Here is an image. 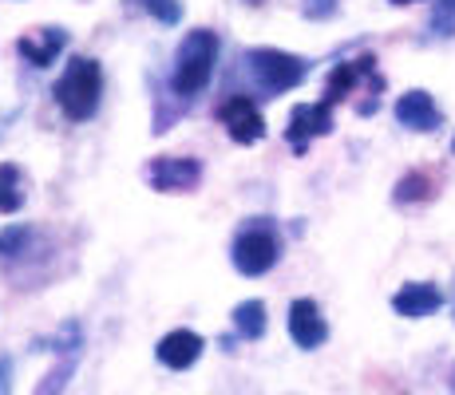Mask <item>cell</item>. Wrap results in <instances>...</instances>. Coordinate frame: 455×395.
I'll return each mask as SVG.
<instances>
[{"instance_id": "3957f363", "label": "cell", "mask_w": 455, "mask_h": 395, "mask_svg": "<svg viewBox=\"0 0 455 395\" xmlns=\"http://www.w3.org/2000/svg\"><path fill=\"white\" fill-rule=\"evenodd\" d=\"M246 72L253 79V87L266 95H282V91H293V87L305 83L309 75V64L293 51H277V48H250L242 56Z\"/></svg>"}, {"instance_id": "44dd1931", "label": "cell", "mask_w": 455, "mask_h": 395, "mask_svg": "<svg viewBox=\"0 0 455 395\" xmlns=\"http://www.w3.org/2000/svg\"><path fill=\"white\" fill-rule=\"evenodd\" d=\"M392 4H416V0H392Z\"/></svg>"}, {"instance_id": "d6986e66", "label": "cell", "mask_w": 455, "mask_h": 395, "mask_svg": "<svg viewBox=\"0 0 455 395\" xmlns=\"http://www.w3.org/2000/svg\"><path fill=\"white\" fill-rule=\"evenodd\" d=\"M435 28H455V0H440V16H435Z\"/></svg>"}, {"instance_id": "5bb4252c", "label": "cell", "mask_w": 455, "mask_h": 395, "mask_svg": "<svg viewBox=\"0 0 455 395\" xmlns=\"http://www.w3.org/2000/svg\"><path fill=\"white\" fill-rule=\"evenodd\" d=\"M234 332L242 340H261L266 336V304L261 301H242L234 309Z\"/></svg>"}, {"instance_id": "ac0fdd59", "label": "cell", "mask_w": 455, "mask_h": 395, "mask_svg": "<svg viewBox=\"0 0 455 395\" xmlns=\"http://www.w3.org/2000/svg\"><path fill=\"white\" fill-rule=\"evenodd\" d=\"M408 198H427V178L424 174H408V178L396 186V201H408Z\"/></svg>"}, {"instance_id": "277c9868", "label": "cell", "mask_w": 455, "mask_h": 395, "mask_svg": "<svg viewBox=\"0 0 455 395\" xmlns=\"http://www.w3.org/2000/svg\"><path fill=\"white\" fill-rule=\"evenodd\" d=\"M277 257H282V245H277V237L269 225L253 222L234 237V269H238L242 277L269 273V269L277 265Z\"/></svg>"}, {"instance_id": "6da1fadb", "label": "cell", "mask_w": 455, "mask_h": 395, "mask_svg": "<svg viewBox=\"0 0 455 395\" xmlns=\"http://www.w3.org/2000/svg\"><path fill=\"white\" fill-rule=\"evenodd\" d=\"M52 95H56L60 111H64L72 122L92 119L95 111H100V95H103V72H100V64H95V59H87V56L68 59L64 75L56 79Z\"/></svg>"}, {"instance_id": "7c38bea8", "label": "cell", "mask_w": 455, "mask_h": 395, "mask_svg": "<svg viewBox=\"0 0 455 395\" xmlns=\"http://www.w3.org/2000/svg\"><path fill=\"white\" fill-rule=\"evenodd\" d=\"M68 43V36L60 28H44V32H32V36H20L16 40V51L28 59L32 67H48L56 59V51Z\"/></svg>"}, {"instance_id": "4fadbf2b", "label": "cell", "mask_w": 455, "mask_h": 395, "mask_svg": "<svg viewBox=\"0 0 455 395\" xmlns=\"http://www.w3.org/2000/svg\"><path fill=\"white\" fill-rule=\"evenodd\" d=\"M372 72H376V59H372V56L353 59V64H340V67H332L329 87H325V103H332V107H337L340 99H348V95H353L356 79H361V75H372Z\"/></svg>"}, {"instance_id": "30bf717a", "label": "cell", "mask_w": 455, "mask_h": 395, "mask_svg": "<svg viewBox=\"0 0 455 395\" xmlns=\"http://www.w3.org/2000/svg\"><path fill=\"white\" fill-rule=\"evenodd\" d=\"M440 304H443V293L435 285H427V280H412V285H404L396 296H392V309L400 316H408V320L432 316Z\"/></svg>"}, {"instance_id": "ffe728a7", "label": "cell", "mask_w": 455, "mask_h": 395, "mask_svg": "<svg viewBox=\"0 0 455 395\" xmlns=\"http://www.w3.org/2000/svg\"><path fill=\"white\" fill-rule=\"evenodd\" d=\"M305 12H309V16H329L332 12V0H309V4H305Z\"/></svg>"}, {"instance_id": "ba28073f", "label": "cell", "mask_w": 455, "mask_h": 395, "mask_svg": "<svg viewBox=\"0 0 455 395\" xmlns=\"http://www.w3.org/2000/svg\"><path fill=\"white\" fill-rule=\"evenodd\" d=\"M290 336L297 348H321L329 340V324H325V316H321L317 301L301 296V301L290 304Z\"/></svg>"}, {"instance_id": "8992f818", "label": "cell", "mask_w": 455, "mask_h": 395, "mask_svg": "<svg viewBox=\"0 0 455 395\" xmlns=\"http://www.w3.org/2000/svg\"><path fill=\"white\" fill-rule=\"evenodd\" d=\"M218 119H222L226 130H230L234 143H242V146H253L266 138V119H261V111L253 107V99H246V95L226 99L222 107H218Z\"/></svg>"}, {"instance_id": "7402d4cb", "label": "cell", "mask_w": 455, "mask_h": 395, "mask_svg": "<svg viewBox=\"0 0 455 395\" xmlns=\"http://www.w3.org/2000/svg\"><path fill=\"white\" fill-rule=\"evenodd\" d=\"M250 4H261V0H250Z\"/></svg>"}, {"instance_id": "9a60e30c", "label": "cell", "mask_w": 455, "mask_h": 395, "mask_svg": "<svg viewBox=\"0 0 455 395\" xmlns=\"http://www.w3.org/2000/svg\"><path fill=\"white\" fill-rule=\"evenodd\" d=\"M24 206V182H20V166L4 162L0 166V214H16Z\"/></svg>"}, {"instance_id": "52a82bcc", "label": "cell", "mask_w": 455, "mask_h": 395, "mask_svg": "<svg viewBox=\"0 0 455 395\" xmlns=\"http://www.w3.org/2000/svg\"><path fill=\"white\" fill-rule=\"evenodd\" d=\"M332 130V103H301V107H293L290 115V127H285V138L293 143V151H305L309 146V138H321Z\"/></svg>"}, {"instance_id": "2e32d148", "label": "cell", "mask_w": 455, "mask_h": 395, "mask_svg": "<svg viewBox=\"0 0 455 395\" xmlns=\"http://www.w3.org/2000/svg\"><path fill=\"white\" fill-rule=\"evenodd\" d=\"M28 237H32V230H24V225H8V230H0V257H16V253H24Z\"/></svg>"}, {"instance_id": "5b68a950", "label": "cell", "mask_w": 455, "mask_h": 395, "mask_svg": "<svg viewBox=\"0 0 455 395\" xmlns=\"http://www.w3.org/2000/svg\"><path fill=\"white\" fill-rule=\"evenodd\" d=\"M147 182H151L159 194H190V190L203 182V162H198V158L163 154L147 166Z\"/></svg>"}, {"instance_id": "e0dca14e", "label": "cell", "mask_w": 455, "mask_h": 395, "mask_svg": "<svg viewBox=\"0 0 455 395\" xmlns=\"http://www.w3.org/2000/svg\"><path fill=\"white\" fill-rule=\"evenodd\" d=\"M143 4H147V12L159 16L163 24H179V16H182L179 0H143Z\"/></svg>"}, {"instance_id": "7a4b0ae2", "label": "cell", "mask_w": 455, "mask_h": 395, "mask_svg": "<svg viewBox=\"0 0 455 395\" xmlns=\"http://www.w3.org/2000/svg\"><path fill=\"white\" fill-rule=\"evenodd\" d=\"M214 64H218V36L210 28H198L190 32L187 40L179 43L174 51V72H171V87L187 99L206 91L210 75H214Z\"/></svg>"}, {"instance_id": "9c48e42d", "label": "cell", "mask_w": 455, "mask_h": 395, "mask_svg": "<svg viewBox=\"0 0 455 395\" xmlns=\"http://www.w3.org/2000/svg\"><path fill=\"white\" fill-rule=\"evenodd\" d=\"M203 336L190 328H174L166 332V336L159 340V348H155V356H159L163 367H171V372H182V367H195L198 356H203Z\"/></svg>"}, {"instance_id": "8fae6325", "label": "cell", "mask_w": 455, "mask_h": 395, "mask_svg": "<svg viewBox=\"0 0 455 395\" xmlns=\"http://www.w3.org/2000/svg\"><path fill=\"white\" fill-rule=\"evenodd\" d=\"M396 119L412 130H435L440 127V107L427 91H408L396 99Z\"/></svg>"}]
</instances>
